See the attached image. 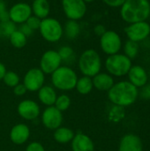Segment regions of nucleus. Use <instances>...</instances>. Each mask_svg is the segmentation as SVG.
Wrapping results in <instances>:
<instances>
[{"label":"nucleus","mask_w":150,"mask_h":151,"mask_svg":"<svg viewBox=\"0 0 150 151\" xmlns=\"http://www.w3.org/2000/svg\"><path fill=\"white\" fill-rule=\"evenodd\" d=\"M32 15L31 5L25 2H19L11 5L8 11V17L14 24H23Z\"/></svg>","instance_id":"f8f14e48"},{"label":"nucleus","mask_w":150,"mask_h":151,"mask_svg":"<svg viewBox=\"0 0 150 151\" xmlns=\"http://www.w3.org/2000/svg\"><path fill=\"white\" fill-rule=\"evenodd\" d=\"M141 92H140V96L143 98V99H150V83L149 84H146L145 86H143L142 88H141Z\"/></svg>","instance_id":"e433bc0d"},{"label":"nucleus","mask_w":150,"mask_h":151,"mask_svg":"<svg viewBox=\"0 0 150 151\" xmlns=\"http://www.w3.org/2000/svg\"><path fill=\"white\" fill-rule=\"evenodd\" d=\"M31 10L33 15L43 19L47 18L50 12V4L48 0H34L31 5Z\"/></svg>","instance_id":"412c9836"},{"label":"nucleus","mask_w":150,"mask_h":151,"mask_svg":"<svg viewBox=\"0 0 150 151\" xmlns=\"http://www.w3.org/2000/svg\"><path fill=\"white\" fill-rule=\"evenodd\" d=\"M102 58L99 53L93 49H88L84 50L78 61V66L83 76L93 78L99 73L102 69Z\"/></svg>","instance_id":"20e7f679"},{"label":"nucleus","mask_w":150,"mask_h":151,"mask_svg":"<svg viewBox=\"0 0 150 151\" xmlns=\"http://www.w3.org/2000/svg\"><path fill=\"white\" fill-rule=\"evenodd\" d=\"M126 116V111L124 107H120L118 105H114L110 108L109 111H108V119L110 121L113 122V123H118L121 120L124 119Z\"/></svg>","instance_id":"a878e982"},{"label":"nucleus","mask_w":150,"mask_h":151,"mask_svg":"<svg viewBox=\"0 0 150 151\" xmlns=\"http://www.w3.org/2000/svg\"><path fill=\"white\" fill-rule=\"evenodd\" d=\"M107 73L114 77H123L127 75L132 67V60L125 54L117 53L108 56L104 63Z\"/></svg>","instance_id":"39448f33"},{"label":"nucleus","mask_w":150,"mask_h":151,"mask_svg":"<svg viewBox=\"0 0 150 151\" xmlns=\"http://www.w3.org/2000/svg\"><path fill=\"white\" fill-rule=\"evenodd\" d=\"M80 32V26L78 21L68 19L64 27V33L69 39H75Z\"/></svg>","instance_id":"b1692460"},{"label":"nucleus","mask_w":150,"mask_h":151,"mask_svg":"<svg viewBox=\"0 0 150 151\" xmlns=\"http://www.w3.org/2000/svg\"><path fill=\"white\" fill-rule=\"evenodd\" d=\"M94 32H95V34L97 35V36H102L105 32H106V28H105V27L103 26V25H102V24H97V25H95V27H94Z\"/></svg>","instance_id":"58836bf2"},{"label":"nucleus","mask_w":150,"mask_h":151,"mask_svg":"<svg viewBox=\"0 0 150 151\" xmlns=\"http://www.w3.org/2000/svg\"><path fill=\"white\" fill-rule=\"evenodd\" d=\"M118 151H143V144L138 135L127 134L121 138Z\"/></svg>","instance_id":"f3484780"},{"label":"nucleus","mask_w":150,"mask_h":151,"mask_svg":"<svg viewBox=\"0 0 150 151\" xmlns=\"http://www.w3.org/2000/svg\"><path fill=\"white\" fill-rule=\"evenodd\" d=\"M107 6L111 8H119L126 0H102Z\"/></svg>","instance_id":"c9c22d12"},{"label":"nucleus","mask_w":150,"mask_h":151,"mask_svg":"<svg viewBox=\"0 0 150 151\" xmlns=\"http://www.w3.org/2000/svg\"><path fill=\"white\" fill-rule=\"evenodd\" d=\"M17 111L19 117L25 120L32 121L36 119L41 114L39 104L31 99L22 100L17 107Z\"/></svg>","instance_id":"4468645a"},{"label":"nucleus","mask_w":150,"mask_h":151,"mask_svg":"<svg viewBox=\"0 0 150 151\" xmlns=\"http://www.w3.org/2000/svg\"><path fill=\"white\" fill-rule=\"evenodd\" d=\"M8 11L5 8V4L3 0H0V22L8 20Z\"/></svg>","instance_id":"72a5a7b5"},{"label":"nucleus","mask_w":150,"mask_h":151,"mask_svg":"<svg viewBox=\"0 0 150 151\" xmlns=\"http://www.w3.org/2000/svg\"><path fill=\"white\" fill-rule=\"evenodd\" d=\"M57 52H58V54H59V56H60V58L62 59V62L70 60L74 55V51H73L72 48L70 47V46H67V45L66 46H62L57 50Z\"/></svg>","instance_id":"7c9ffc66"},{"label":"nucleus","mask_w":150,"mask_h":151,"mask_svg":"<svg viewBox=\"0 0 150 151\" xmlns=\"http://www.w3.org/2000/svg\"><path fill=\"white\" fill-rule=\"evenodd\" d=\"M6 71H7V70H6L5 65H4L3 63L0 62V81L3 80V78H4V76L5 73H6Z\"/></svg>","instance_id":"ea45409f"},{"label":"nucleus","mask_w":150,"mask_h":151,"mask_svg":"<svg viewBox=\"0 0 150 151\" xmlns=\"http://www.w3.org/2000/svg\"><path fill=\"white\" fill-rule=\"evenodd\" d=\"M71 104H72V100H71L70 96L67 95H65V94H61V95L57 96L56 102L54 104V106L58 111L63 112V111H67L70 108Z\"/></svg>","instance_id":"cd10ccee"},{"label":"nucleus","mask_w":150,"mask_h":151,"mask_svg":"<svg viewBox=\"0 0 150 151\" xmlns=\"http://www.w3.org/2000/svg\"><path fill=\"white\" fill-rule=\"evenodd\" d=\"M120 8V17L127 24L147 21L150 17L149 0H126Z\"/></svg>","instance_id":"f03ea898"},{"label":"nucleus","mask_w":150,"mask_h":151,"mask_svg":"<svg viewBox=\"0 0 150 151\" xmlns=\"http://www.w3.org/2000/svg\"><path fill=\"white\" fill-rule=\"evenodd\" d=\"M26 151H45V149L42 143L38 142H32L27 146Z\"/></svg>","instance_id":"473e14b6"},{"label":"nucleus","mask_w":150,"mask_h":151,"mask_svg":"<svg viewBox=\"0 0 150 151\" xmlns=\"http://www.w3.org/2000/svg\"><path fill=\"white\" fill-rule=\"evenodd\" d=\"M30 136V129L26 124H17L13 126L10 131V140L15 145H22L26 143Z\"/></svg>","instance_id":"dca6fc26"},{"label":"nucleus","mask_w":150,"mask_h":151,"mask_svg":"<svg viewBox=\"0 0 150 151\" xmlns=\"http://www.w3.org/2000/svg\"><path fill=\"white\" fill-rule=\"evenodd\" d=\"M31 1H34V0H31Z\"/></svg>","instance_id":"79ce46f5"},{"label":"nucleus","mask_w":150,"mask_h":151,"mask_svg":"<svg viewBox=\"0 0 150 151\" xmlns=\"http://www.w3.org/2000/svg\"><path fill=\"white\" fill-rule=\"evenodd\" d=\"M3 82L4 83L5 86L13 88L15 86H17L18 84H19L20 81V78L19 76V74L13 71H6L4 78H3Z\"/></svg>","instance_id":"c85d7f7f"},{"label":"nucleus","mask_w":150,"mask_h":151,"mask_svg":"<svg viewBox=\"0 0 150 151\" xmlns=\"http://www.w3.org/2000/svg\"><path fill=\"white\" fill-rule=\"evenodd\" d=\"M123 50H124V54L132 60L135 58L139 54V51H140L139 42L127 40L123 46Z\"/></svg>","instance_id":"bb28decb"},{"label":"nucleus","mask_w":150,"mask_h":151,"mask_svg":"<svg viewBox=\"0 0 150 151\" xmlns=\"http://www.w3.org/2000/svg\"><path fill=\"white\" fill-rule=\"evenodd\" d=\"M74 135L75 134L71 128L65 127H60L54 131L53 138L57 143L67 144L72 142Z\"/></svg>","instance_id":"4be33fe9"},{"label":"nucleus","mask_w":150,"mask_h":151,"mask_svg":"<svg viewBox=\"0 0 150 151\" xmlns=\"http://www.w3.org/2000/svg\"><path fill=\"white\" fill-rule=\"evenodd\" d=\"M93 86L99 91H109L114 85L113 76L108 73H99L92 78Z\"/></svg>","instance_id":"6ab92c4d"},{"label":"nucleus","mask_w":150,"mask_h":151,"mask_svg":"<svg viewBox=\"0 0 150 151\" xmlns=\"http://www.w3.org/2000/svg\"><path fill=\"white\" fill-rule=\"evenodd\" d=\"M71 148L72 151H95V144L88 135L78 133L71 142Z\"/></svg>","instance_id":"a211bd4d"},{"label":"nucleus","mask_w":150,"mask_h":151,"mask_svg":"<svg viewBox=\"0 0 150 151\" xmlns=\"http://www.w3.org/2000/svg\"><path fill=\"white\" fill-rule=\"evenodd\" d=\"M125 33L133 42H140L146 40L150 35V24L148 21H140L128 24L125 28Z\"/></svg>","instance_id":"1a4fd4ad"},{"label":"nucleus","mask_w":150,"mask_h":151,"mask_svg":"<svg viewBox=\"0 0 150 151\" xmlns=\"http://www.w3.org/2000/svg\"><path fill=\"white\" fill-rule=\"evenodd\" d=\"M16 29V24H14L10 19L0 22V35L9 37Z\"/></svg>","instance_id":"c756f323"},{"label":"nucleus","mask_w":150,"mask_h":151,"mask_svg":"<svg viewBox=\"0 0 150 151\" xmlns=\"http://www.w3.org/2000/svg\"><path fill=\"white\" fill-rule=\"evenodd\" d=\"M63 12L71 20L81 19L87 12V4L83 0H61Z\"/></svg>","instance_id":"6e6552de"},{"label":"nucleus","mask_w":150,"mask_h":151,"mask_svg":"<svg viewBox=\"0 0 150 151\" xmlns=\"http://www.w3.org/2000/svg\"><path fill=\"white\" fill-rule=\"evenodd\" d=\"M122 46V39L116 31L106 30V32L100 36L101 50L108 56L119 53Z\"/></svg>","instance_id":"0eeeda50"},{"label":"nucleus","mask_w":150,"mask_h":151,"mask_svg":"<svg viewBox=\"0 0 150 151\" xmlns=\"http://www.w3.org/2000/svg\"><path fill=\"white\" fill-rule=\"evenodd\" d=\"M41 22H42V19H41L37 18L36 16H34V15L32 14V15L27 19V20L25 23H26L33 31H34V30H39Z\"/></svg>","instance_id":"2f4dec72"},{"label":"nucleus","mask_w":150,"mask_h":151,"mask_svg":"<svg viewBox=\"0 0 150 151\" xmlns=\"http://www.w3.org/2000/svg\"><path fill=\"white\" fill-rule=\"evenodd\" d=\"M86 4H88V3H92V2H94V1H95V0H83Z\"/></svg>","instance_id":"a19ab883"},{"label":"nucleus","mask_w":150,"mask_h":151,"mask_svg":"<svg viewBox=\"0 0 150 151\" xmlns=\"http://www.w3.org/2000/svg\"><path fill=\"white\" fill-rule=\"evenodd\" d=\"M38 99L45 106H53L57 97V92L52 86L43 85L38 91Z\"/></svg>","instance_id":"aec40b11"},{"label":"nucleus","mask_w":150,"mask_h":151,"mask_svg":"<svg viewBox=\"0 0 150 151\" xmlns=\"http://www.w3.org/2000/svg\"><path fill=\"white\" fill-rule=\"evenodd\" d=\"M128 81L131 82L137 88H142L148 83L149 75L146 69L141 65H132L128 73Z\"/></svg>","instance_id":"2eb2a0df"},{"label":"nucleus","mask_w":150,"mask_h":151,"mask_svg":"<svg viewBox=\"0 0 150 151\" xmlns=\"http://www.w3.org/2000/svg\"><path fill=\"white\" fill-rule=\"evenodd\" d=\"M62 59L57 50H49L45 51L40 59V69L44 74H52L61 66Z\"/></svg>","instance_id":"9d476101"},{"label":"nucleus","mask_w":150,"mask_h":151,"mask_svg":"<svg viewBox=\"0 0 150 151\" xmlns=\"http://www.w3.org/2000/svg\"><path fill=\"white\" fill-rule=\"evenodd\" d=\"M45 82V74L40 68H31L24 75L23 84L29 92L38 91Z\"/></svg>","instance_id":"9b49d317"},{"label":"nucleus","mask_w":150,"mask_h":151,"mask_svg":"<svg viewBox=\"0 0 150 151\" xmlns=\"http://www.w3.org/2000/svg\"><path fill=\"white\" fill-rule=\"evenodd\" d=\"M8 38L11 44L16 49H22L27 42V37L19 29H16Z\"/></svg>","instance_id":"393cba45"},{"label":"nucleus","mask_w":150,"mask_h":151,"mask_svg":"<svg viewBox=\"0 0 150 151\" xmlns=\"http://www.w3.org/2000/svg\"><path fill=\"white\" fill-rule=\"evenodd\" d=\"M51 75V83L54 88L61 91L75 89L78 75L76 72L66 65H61Z\"/></svg>","instance_id":"7ed1b4c3"},{"label":"nucleus","mask_w":150,"mask_h":151,"mask_svg":"<svg viewBox=\"0 0 150 151\" xmlns=\"http://www.w3.org/2000/svg\"><path fill=\"white\" fill-rule=\"evenodd\" d=\"M12 89H13V94L15 96H22L27 92V88H26V87L24 86L23 83L22 84L21 83L18 84Z\"/></svg>","instance_id":"f704fd0d"},{"label":"nucleus","mask_w":150,"mask_h":151,"mask_svg":"<svg viewBox=\"0 0 150 151\" xmlns=\"http://www.w3.org/2000/svg\"><path fill=\"white\" fill-rule=\"evenodd\" d=\"M39 32L45 41L49 42H57L64 35V27L57 19L47 17L42 19Z\"/></svg>","instance_id":"423d86ee"},{"label":"nucleus","mask_w":150,"mask_h":151,"mask_svg":"<svg viewBox=\"0 0 150 151\" xmlns=\"http://www.w3.org/2000/svg\"><path fill=\"white\" fill-rule=\"evenodd\" d=\"M19 31H21L27 37H28V36H31L32 35H33V33H34V31L26 24V23H23V24H21L20 25V27L18 28Z\"/></svg>","instance_id":"4c0bfd02"},{"label":"nucleus","mask_w":150,"mask_h":151,"mask_svg":"<svg viewBox=\"0 0 150 151\" xmlns=\"http://www.w3.org/2000/svg\"><path fill=\"white\" fill-rule=\"evenodd\" d=\"M42 125L49 130L55 131L63 123V112L58 111L54 105L48 106L41 115Z\"/></svg>","instance_id":"ddd939ff"},{"label":"nucleus","mask_w":150,"mask_h":151,"mask_svg":"<svg viewBox=\"0 0 150 151\" xmlns=\"http://www.w3.org/2000/svg\"><path fill=\"white\" fill-rule=\"evenodd\" d=\"M139 96V89L128 81H121L108 91V98L114 105L127 107L133 104Z\"/></svg>","instance_id":"f257e3e1"},{"label":"nucleus","mask_w":150,"mask_h":151,"mask_svg":"<svg viewBox=\"0 0 150 151\" xmlns=\"http://www.w3.org/2000/svg\"><path fill=\"white\" fill-rule=\"evenodd\" d=\"M93 88H94V86H93L92 78L88 77V76H82L80 78H78L75 89L77 90L79 94L82 96L88 95L92 91Z\"/></svg>","instance_id":"5701e85b"}]
</instances>
